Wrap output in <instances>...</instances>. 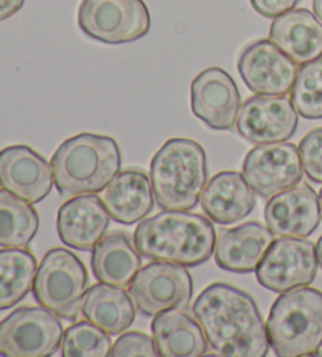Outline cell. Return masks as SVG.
<instances>
[{
  "mask_svg": "<svg viewBox=\"0 0 322 357\" xmlns=\"http://www.w3.org/2000/svg\"><path fill=\"white\" fill-rule=\"evenodd\" d=\"M89 285L84 263L71 250L54 248L36 271L33 296L36 303L66 321L77 319Z\"/></svg>",
  "mask_w": 322,
  "mask_h": 357,
  "instance_id": "6",
  "label": "cell"
},
{
  "mask_svg": "<svg viewBox=\"0 0 322 357\" xmlns=\"http://www.w3.org/2000/svg\"><path fill=\"white\" fill-rule=\"evenodd\" d=\"M192 112L215 131H230L236 126L240 93L234 79L222 68L201 71L190 87Z\"/></svg>",
  "mask_w": 322,
  "mask_h": 357,
  "instance_id": "14",
  "label": "cell"
},
{
  "mask_svg": "<svg viewBox=\"0 0 322 357\" xmlns=\"http://www.w3.org/2000/svg\"><path fill=\"white\" fill-rule=\"evenodd\" d=\"M40 229L32 203L0 188V248H27Z\"/></svg>",
  "mask_w": 322,
  "mask_h": 357,
  "instance_id": "26",
  "label": "cell"
},
{
  "mask_svg": "<svg viewBox=\"0 0 322 357\" xmlns=\"http://www.w3.org/2000/svg\"><path fill=\"white\" fill-rule=\"evenodd\" d=\"M299 126L297 112L286 95H256L239 110L236 128L240 137L253 145L286 142Z\"/></svg>",
  "mask_w": 322,
  "mask_h": 357,
  "instance_id": "12",
  "label": "cell"
},
{
  "mask_svg": "<svg viewBox=\"0 0 322 357\" xmlns=\"http://www.w3.org/2000/svg\"><path fill=\"white\" fill-rule=\"evenodd\" d=\"M26 0H0V22L15 16L20 11Z\"/></svg>",
  "mask_w": 322,
  "mask_h": 357,
  "instance_id": "32",
  "label": "cell"
},
{
  "mask_svg": "<svg viewBox=\"0 0 322 357\" xmlns=\"http://www.w3.org/2000/svg\"><path fill=\"white\" fill-rule=\"evenodd\" d=\"M269 40L297 65L322 55V22L305 8L291 10L274 20Z\"/></svg>",
  "mask_w": 322,
  "mask_h": 357,
  "instance_id": "21",
  "label": "cell"
},
{
  "mask_svg": "<svg viewBox=\"0 0 322 357\" xmlns=\"http://www.w3.org/2000/svg\"><path fill=\"white\" fill-rule=\"evenodd\" d=\"M150 180L160 208L190 211L200 203L206 188V153L192 139L167 140L153 156Z\"/></svg>",
  "mask_w": 322,
  "mask_h": 357,
  "instance_id": "4",
  "label": "cell"
},
{
  "mask_svg": "<svg viewBox=\"0 0 322 357\" xmlns=\"http://www.w3.org/2000/svg\"><path fill=\"white\" fill-rule=\"evenodd\" d=\"M319 205H321V211H322V189H321V192H319Z\"/></svg>",
  "mask_w": 322,
  "mask_h": 357,
  "instance_id": "35",
  "label": "cell"
},
{
  "mask_svg": "<svg viewBox=\"0 0 322 357\" xmlns=\"http://www.w3.org/2000/svg\"><path fill=\"white\" fill-rule=\"evenodd\" d=\"M52 165L27 145H11L0 151V188L29 203H40L51 194Z\"/></svg>",
  "mask_w": 322,
  "mask_h": 357,
  "instance_id": "15",
  "label": "cell"
},
{
  "mask_svg": "<svg viewBox=\"0 0 322 357\" xmlns=\"http://www.w3.org/2000/svg\"><path fill=\"white\" fill-rule=\"evenodd\" d=\"M291 101L303 119H322V55L299 68Z\"/></svg>",
  "mask_w": 322,
  "mask_h": 357,
  "instance_id": "27",
  "label": "cell"
},
{
  "mask_svg": "<svg viewBox=\"0 0 322 357\" xmlns=\"http://www.w3.org/2000/svg\"><path fill=\"white\" fill-rule=\"evenodd\" d=\"M303 172L309 181L322 184V128L312 129L299 145Z\"/></svg>",
  "mask_w": 322,
  "mask_h": 357,
  "instance_id": "29",
  "label": "cell"
},
{
  "mask_svg": "<svg viewBox=\"0 0 322 357\" xmlns=\"http://www.w3.org/2000/svg\"><path fill=\"white\" fill-rule=\"evenodd\" d=\"M316 255H318V263H319V266L322 268V235L319 236L318 243H316Z\"/></svg>",
  "mask_w": 322,
  "mask_h": 357,
  "instance_id": "34",
  "label": "cell"
},
{
  "mask_svg": "<svg viewBox=\"0 0 322 357\" xmlns=\"http://www.w3.org/2000/svg\"><path fill=\"white\" fill-rule=\"evenodd\" d=\"M51 165L54 184L63 197L96 194L120 174L121 151L109 135L82 132L59 146Z\"/></svg>",
  "mask_w": 322,
  "mask_h": 357,
  "instance_id": "3",
  "label": "cell"
},
{
  "mask_svg": "<svg viewBox=\"0 0 322 357\" xmlns=\"http://www.w3.org/2000/svg\"><path fill=\"white\" fill-rule=\"evenodd\" d=\"M243 170L247 183L263 199L296 186L305 174L300 150L288 142L258 145L247 153Z\"/></svg>",
  "mask_w": 322,
  "mask_h": 357,
  "instance_id": "11",
  "label": "cell"
},
{
  "mask_svg": "<svg viewBox=\"0 0 322 357\" xmlns=\"http://www.w3.org/2000/svg\"><path fill=\"white\" fill-rule=\"evenodd\" d=\"M244 84L255 95H288L297 77V63L270 40L247 46L238 60Z\"/></svg>",
  "mask_w": 322,
  "mask_h": 357,
  "instance_id": "13",
  "label": "cell"
},
{
  "mask_svg": "<svg viewBox=\"0 0 322 357\" xmlns=\"http://www.w3.org/2000/svg\"><path fill=\"white\" fill-rule=\"evenodd\" d=\"M266 329L277 356L316 354L322 347V293L309 287L282 293L270 307Z\"/></svg>",
  "mask_w": 322,
  "mask_h": 357,
  "instance_id": "5",
  "label": "cell"
},
{
  "mask_svg": "<svg viewBox=\"0 0 322 357\" xmlns=\"http://www.w3.org/2000/svg\"><path fill=\"white\" fill-rule=\"evenodd\" d=\"M129 294L137 309L148 317L189 305L194 280L185 266L153 261L139 271L129 285Z\"/></svg>",
  "mask_w": 322,
  "mask_h": 357,
  "instance_id": "9",
  "label": "cell"
},
{
  "mask_svg": "<svg viewBox=\"0 0 322 357\" xmlns=\"http://www.w3.org/2000/svg\"><path fill=\"white\" fill-rule=\"evenodd\" d=\"M153 338L164 357H198L208 349L204 331L189 313L171 309L159 313L151 323Z\"/></svg>",
  "mask_w": 322,
  "mask_h": 357,
  "instance_id": "23",
  "label": "cell"
},
{
  "mask_svg": "<svg viewBox=\"0 0 322 357\" xmlns=\"http://www.w3.org/2000/svg\"><path fill=\"white\" fill-rule=\"evenodd\" d=\"M299 2L300 0H250L253 10L258 15L264 17H272V20L294 10Z\"/></svg>",
  "mask_w": 322,
  "mask_h": 357,
  "instance_id": "31",
  "label": "cell"
},
{
  "mask_svg": "<svg viewBox=\"0 0 322 357\" xmlns=\"http://www.w3.org/2000/svg\"><path fill=\"white\" fill-rule=\"evenodd\" d=\"M110 214L95 194L74 195L60 206L57 231L60 241L76 250H93L105 236Z\"/></svg>",
  "mask_w": 322,
  "mask_h": 357,
  "instance_id": "17",
  "label": "cell"
},
{
  "mask_svg": "<svg viewBox=\"0 0 322 357\" xmlns=\"http://www.w3.org/2000/svg\"><path fill=\"white\" fill-rule=\"evenodd\" d=\"M82 315L110 335L123 334L135 319V304L125 288L99 282L85 293Z\"/></svg>",
  "mask_w": 322,
  "mask_h": 357,
  "instance_id": "24",
  "label": "cell"
},
{
  "mask_svg": "<svg viewBox=\"0 0 322 357\" xmlns=\"http://www.w3.org/2000/svg\"><path fill=\"white\" fill-rule=\"evenodd\" d=\"M316 245L305 238H280L270 245L256 273L266 290L284 293L308 287L318 274Z\"/></svg>",
  "mask_w": 322,
  "mask_h": 357,
  "instance_id": "10",
  "label": "cell"
},
{
  "mask_svg": "<svg viewBox=\"0 0 322 357\" xmlns=\"http://www.w3.org/2000/svg\"><path fill=\"white\" fill-rule=\"evenodd\" d=\"M91 269L98 282L125 288L141 269V254L128 233L112 231L93 249Z\"/></svg>",
  "mask_w": 322,
  "mask_h": 357,
  "instance_id": "22",
  "label": "cell"
},
{
  "mask_svg": "<svg viewBox=\"0 0 322 357\" xmlns=\"http://www.w3.org/2000/svg\"><path fill=\"white\" fill-rule=\"evenodd\" d=\"M215 229L213 220L187 211H165L140 220L134 244L144 257L195 268L214 254Z\"/></svg>",
  "mask_w": 322,
  "mask_h": 357,
  "instance_id": "2",
  "label": "cell"
},
{
  "mask_svg": "<svg viewBox=\"0 0 322 357\" xmlns=\"http://www.w3.org/2000/svg\"><path fill=\"white\" fill-rule=\"evenodd\" d=\"M101 199L110 219L118 224L134 225L153 211L156 197L150 176L141 170H125L107 184Z\"/></svg>",
  "mask_w": 322,
  "mask_h": 357,
  "instance_id": "20",
  "label": "cell"
},
{
  "mask_svg": "<svg viewBox=\"0 0 322 357\" xmlns=\"http://www.w3.org/2000/svg\"><path fill=\"white\" fill-rule=\"evenodd\" d=\"M77 22L91 40L126 45L150 32L151 15L144 0H82Z\"/></svg>",
  "mask_w": 322,
  "mask_h": 357,
  "instance_id": "7",
  "label": "cell"
},
{
  "mask_svg": "<svg viewBox=\"0 0 322 357\" xmlns=\"http://www.w3.org/2000/svg\"><path fill=\"white\" fill-rule=\"evenodd\" d=\"M319 197L309 184H296L270 197L264 206V220L277 238H307L321 224Z\"/></svg>",
  "mask_w": 322,
  "mask_h": 357,
  "instance_id": "16",
  "label": "cell"
},
{
  "mask_svg": "<svg viewBox=\"0 0 322 357\" xmlns=\"http://www.w3.org/2000/svg\"><path fill=\"white\" fill-rule=\"evenodd\" d=\"M36 258L26 248L0 249V310L20 304L33 290Z\"/></svg>",
  "mask_w": 322,
  "mask_h": 357,
  "instance_id": "25",
  "label": "cell"
},
{
  "mask_svg": "<svg viewBox=\"0 0 322 357\" xmlns=\"http://www.w3.org/2000/svg\"><path fill=\"white\" fill-rule=\"evenodd\" d=\"M60 317L46 307H20L0 321V356H54L63 340Z\"/></svg>",
  "mask_w": 322,
  "mask_h": 357,
  "instance_id": "8",
  "label": "cell"
},
{
  "mask_svg": "<svg viewBox=\"0 0 322 357\" xmlns=\"http://www.w3.org/2000/svg\"><path fill=\"white\" fill-rule=\"evenodd\" d=\"M274 241V233L268 227L247 222L220 231L215 239L214 260L228 273L249 274L258 269Z\"/></svg>",
  "mask_w": 322,
  "mask_h": 357,
  "instance_id": "18",
  "label": "cell"
},
{
  "mask_svg": "<svg viewBox=\"0 0 322 357\" xmlns=\"http://www.w3.org/2000/svg\"><path fill=\"white\" fill-rule=\"evenodd\" d=\"M313 13L322 22V0H313Z\"/></svg>",
  "mask_w": 322,
  "mask_h": 357,
  "instance_id": "33",
  "label": "cell"
},
{
  "mask_svg": "<svg viewBox=\"0 0 322 357\" xmlns=\"http://www.w3.org/2000/svg\"><path fill=\"white\" fill-rule=\"evenodd\" d=\"M110 334L90 323L89 319L70 326L61 340L63 357H105L110 356Z\"/></svg>",
  "mask_w": 322,
  "mask_h": 357,
  "instance_id": "28",
  "label": "cell"
},
{
  "mask_svg": "<svg viewBox=\"0 0 322 357\" xmlns=\"http://www.w3.org/2000/svg\"><path fill=\"white\" fill-rule=\"evenodd\" d=\"M200 203L213 222L228 225L249 216L256 206V195L243 174L225 170L210 178Z\"/></svg>",
  "mask_w": 322,
  "mask_h": 357,
  "instance_id": "19",
  "label": "cell"
},
{
  "mask_svg": "<svg viewBox=\"0 0 322 357\" xmlns=\"http://www.w3.org/2000/svg\"><path fill=\"white\" fill-rule=\"evenodd\" d=\"M194 317L217 356H268L270 343L261 312L238 287L219 282L204 288L194 304Z\"/></svg>",
  "mask_w": 322,
  "mask_h": 357,
  "instance_id": "1",
  "label": "cell"
},
{
  "mask_svg": "<svg viewBox=\"0 0 322 357\" xmlns=\"http://www.w3.org/2000/svg\"><path fill=\"white\" fill-rule=\"evenodd\" d=\"M112 357H156L159 351L154 343V338L148 337L144 332H125L121 334L110 349Z\"/></svg>",
  "mask_w": 322,
  "mask_h": 357,
  "instance_id": "30",
  "label": "cell"
}]
</instances>
